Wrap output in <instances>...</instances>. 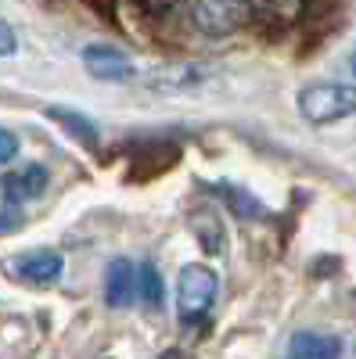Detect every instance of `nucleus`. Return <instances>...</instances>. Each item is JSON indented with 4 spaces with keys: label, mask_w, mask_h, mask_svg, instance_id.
<instances>
[{
    "label": "nucleus",
    "mask_w": 356,
    "mask_h": 359,
    "mask_svg": "<svg viewBox=\"0 0 356 359\" xmlns=\"http://www.w3.org/2000/svg\"><path fill=\"white\" fill-rule=\"evenodd\" d=\"M18 50V40H15V29L0 18V57H11Z\"/></svg>",
    "instance_id": "nucleus-16"
},
{
    "label": "nucleus",
    "mask_w": 356,
    "mask_h": 359,
    "mask_svg": "<svg viewBox=\"0 0 356 359\" xmlns=\"http://www.w3.org/2000/svg\"><path fill=\"white\" fill-rule=\"evenodd\" d=\"M191 226H195V237L205 248V255H223V223L213 212H198Z\"/></svg>",
    "instance_id": "nucleus-14"
},
{
    "label": "nucleus",
    "mask_w": 356,
    "mask_h": 359,
    "mask_svg": "<svg viewBox=\"0 0 356 359\" xmlns=\"http://www.w3.org/2000/svg\"><path fill=\"white\" fill-rule=\"evenodd\" d=\"M349 69H352V76H356V47H352V54H349Z\"/></svg>",
    "instance_id": "nucleus-18"
},
{
    "label": "nucleus",
    "mask_w": 356,
    "mask_h": 359,
    "mask_svg": "<svg viewBox=\"0 0 356 359\" xmlns=\"http://www.w3.org/2000/svg\"><path fill=\"white\" fill-rule=\"evenodd\" d=\"M83 69L101 83H126L137 76V65L130 62L126 50H119L112 43H91L83 47Z\"/></svg>",
    "instance_id": "nucleus-5"
},
{
    "label": "nucleus",
    "mask_w": 356,
    "mask_h": 359,
    "mask_svg": "<svg viewBox=\"0 0 356 359\" xmlns=\"http://www.w3.org/2000/svg\"><path fill=\"white\" fill-rule=\"evenodd\" d=\"M15 155H18V137H15L11 130L0 126V165H8Z\"/></svg>",
    "instance_id": "nucleus-15"
},
{
    "label": "nucleus",
    "mask_w": 356,
    "mask_h": 359,
    "mask_svg": "<svg viewBox=\"0 0 356 359\" xmlns=\"http://www.w3.org/2000/svg\"><path fill=\"white\" fill-rule=\"evenodd\" d=\"M306 0H249V15L259 25H274V29H288L303 18Z\"/></svg>",
    "instance_id": "nucleus-9"
},
{
    "label": "nucleus",
    "mask_w": 356,
    "mask_h": 359,
    "mask_svg": "<svg viewBox=\"0 0 356 359\" xmlns=\"http://www.w3.org/2000/svg\"><path fill=\"white\" fill-rule=\"evenodd\" d=\"M187 8H191L195 29L209 40L230 36L249 18V0H187Z\"/></svg>",
    "instance_id": "nucleus-3"
},
{
    "label": "nucleus",
    "mask_w": 356,
    "mask_h": 359,
    "mask_svg": "<svg viewBox=\"0 0 356 359\" xmlns=\"http://www.w3.org/2000/svg\"><path fill=\"white\" fill-rule=\"evenodd\" d=\"M137 294L147 309H162L166 306V284H162V273L155 262H144L137 269Z\"/></svg>",
    "instance_id": "nucleus-13"
},
{
    "label": "nucleus",
    "mask_w": 356,
    "mask_h": 359,
    "mask_svg": "<svg viewBox=\"0 0 356 359\" xmlns=\"http://www.w3.org/2000/svg\"><path fill=\"white\" fill-rule=\"evenodd\" d=\"M291 359H338L342 341L335 334H320V331H299L291 334Z\"/></svg>",
    "instance_id": "nucleus-10"
},
{
    "label": "nucleus",
    "mask_w": 356,
    "mask_h": 359,
    "mask_svg": "<svg viewBox=\"0 0 356 359\" xmlns=\"http://www.w3.org/2000/svg\"><path fill=\"white\" fill-rule=\"evenodd\" d=\"M47 118H54L58 126H65L79 144H86V147H94L98 144V126L91 123V118H83L79 111H72V108H47Z\"/></svg>",
    "instance_id": "nucleus-12"
},
{
    "label": "nucleus",
    "mask_w": 356,
    "mask_h": 359,
    "mask_svg": "<svg viewBox=\"0 0 356 359\" xmlns=\"http://www.w3.org/2000/svg\"><path fill=\"white\" fill-rule=\"evenodd\" d=\"M47 169L44 165H22V169H15V172H4V180H0V191H4V205H22V201H29V198H37V194H44L47 191Z\"/></svg>",
    "instance_id": "nucleus-7"
},
{
    "label": "nucleus",
    "mask_w": 356,
    "mask_h": 359,
    "mask_svg": "<svg viewBox=\"0 0 356 359\" xmlns=\"http://www.w3.org/2000/svg\"><path fill=\"white\" fill-rule=\"evenodd\" d=\"M18 219H22L18 208H15V205H4V212H0V230H15Z\"/></svg>",
    "instance_id": "nucleus-17"
},
{
    "label": "nucleus",
    "mask_w": 356,
    "mask_h": 359,
    "mask_svg": "<svg viewBox=\"0 0 356 359\" xmlns=\"http://www.w3.org/2000/svg\"><path fill=\"white\" fill-rule=\"evenodd\" d=\"M299 115L310 126H331L356 115V86L352 83H310L299 90Z\"/></svg>",
    "instance_id": "nucleus-1"
},
{
    "label": "nucleus",
    "mask_w": 356,
    "mask_h": 359,
    "mask_svg": "<svg viewBox=\"0 0 356 359\" xmlns=\"http://www.w3.org/2000/svg\"><path fill=\"white\" fill-rule=\"evenodd\" d=\"M220 280L205 262H187L176 277V313L184 323H198L216 302Z\"/></svg>",
    "instance_id": "nucleus-2"
},
{
    "label": "nucleus",
    "mask_w": 356,
    "mask_h": 359,
    "mask_svg": "<svg viewBox=\"0 0 356 359\" xmlns=\"http://www.w3.org/2000/svg\"><path fill=\"white\" fill-rule=\"evenodd\" d=\"M137 298V266L130 259H112L105 269V302L112 309H126Z\"/></svg>",
    "instance_id": "nucleus-8"
},
{
    "label": "nucleus",
    "mask_w": 356,
    "mask_h": 359,
    "mask_svg": "<svg viewBox=\"0 0 356 359\" xmlns=\"http://www.w3.org/2000/svg\"><path fill=\"white\" fill-rule=\"evenodd\" d=\"M8 269H11L18 280H25V284H40V287H44V284H54L58 277H62L65 259L58 255V252H51V248H40V252L18 255Z\"/></svg>",
    "instance_id": "nucleus-6"
},
{
    "label": "nucleus",
    "mask_w": 356,
    "mask_h": 359,
    "mask_svg": "<svg viewBox=\"0 0 356 359\" xmlns=\"http://www.w3.org/2000/svg\"><path fill=\"white\" fill-rule=\"evenodd\" d=\"M213 191L220 194V201L230 208L237 219H263V216H266V208H263L245 187L230 184V180H220V184H213Z\"/></svg>",
    "instance_id": "nucleus-11"
},
{
    "label": "nucleus",
    "mask_w": 356,
    "mask_h": 359,
    "mask_svg": "<svg viewBox=\"0 0 356 359\" xmlns=\"http://www.w3.org/2000/svg\"><path fill=\"white\" fill-rule=\"evenodd\" d=\"M216 69L213 65H205V62H166L159 69L147 72V86L159 90V94H187V90H198L205 79H209Z\"/></svg>",
    "instance_id": "nucleus-4"
}]
</instances>
